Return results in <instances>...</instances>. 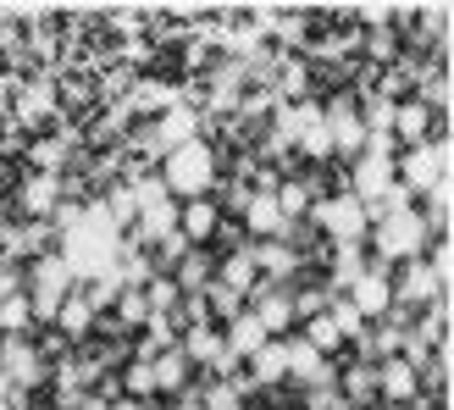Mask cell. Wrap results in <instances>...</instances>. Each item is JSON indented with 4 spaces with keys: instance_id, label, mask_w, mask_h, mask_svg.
I'll return each instance as SVG.
<instances>
[{
    "instance_id": "27",
    "label": "cell",
    "mask_w": 454,
    "mask_h": 410,
    "mask_svg": "<svg viewBox=\"0 0 454 410\" xmlns=\"http://www.w3.org/2000/svg\"><path fill=\"white\" fill-rule=\"evenodd\" d=\"M427 122H433V111H427V100H404L399 111H394V139H404V145H427Z\"/></svg>"
},
{
    "instance_id": "28",
    "label": "cell",
    "mask_w": 454,
    "mask_h": 410,
    "mask_svg": "<svg viewBox=\"0 0 454 410\" xmlns=\"http://www.w3.org/2000/svg\"><path fill=\"white\" fill-rule=\"evenodd\" d=\"M216 283H222V288H233L239 300L261 283V272H255V261H249V249H233V256L222 261V278H216Z\"/></svg>"
},
{
    "instance_id": "4",
    "label": "cell",
    "mask_w": 454,
    "mask_h": 410,
    "mask_svg": "<svg viewBox=\"0 0 454 410\" xmlns=\"http://www.w3.org/2000/svg\"><path fill=\"white\" fill-rule=\"evenodd\" d=\"M310 222L322 227V233L333 244H360L366 239V205H360L355 194H322V200H310Z\"/></svg>"
},
{
    "instance_id": "11",
    "label": "cell",
    "mask_w": 454,
    "mask_h": 410,
    "mask_svg": "<svg viewBox=\"0 0 454 410\" xmlns=\"http://www.w3.org/2000/svg\"><path fill=\"white\" fill-rule=\"evenodd\" d=\"M344 300L366 316V322H377V316H394V288H388V272L382 266H366V278H355L344 288Z\"/></svg>"
},
{
    "instance_id": "20",
    "label": "cell",
    "mask_w": 454,
    "mask_h": 410,
    "mask_svg": "<svg viewBox=\"0 0 454 410\" xmlns=\"http://www.w3.org/2000/svg\"><path fill=\"white\" fill-rule=\"evenodd\" d=\"M122 106H128V111H139V117H161V111H172V106H177V89H172V83H161V78H133Z\"/></svg>"
},
{
    "instance_id": "24",
    "label": "cell",
    "mask_w": 454,
    "mask_h": 410,
    "mask_svg": "<svg viewBox=\"0 0 454 410\" xmlns=\"http://www.w3.org/2000/svg\"><path fill=\"white\" fill-rule=\"evenodd\" d=\"M51 322L61 327V338H89V333H95V322H100V316L89 311V300H83V294H67V300L56 305V316H51Z\"/></svg>"
},
{
    "instance_id": "34",
    "label": "cell",
    "mask_w": 454,
    "mask_h": 410,
    "mask_svg": "<svg viewBox=\"0 0 454 410\" xmlns=\"http://www.w3.org/2000/svg\"><path fill=\"white\" fill-rule=\"evenodd\" d=\"M34 327V316H28V294H6V300H0V333L6 338H22Z\"/></svg>"
},
{
    "instance_id": "16",
    "label": "cell",
    "mask_w": 454,
    "mask_h": 410,
    "mask_svg": "<svg viewBox=\"0 0 454 410\" xmlns=\"http://www.w3.org/2000/svg\"><path fill=\"white\" fill-rule=\"evenodd\" d=\"M244 249H249V261H255L261 283H283V288H288V278H294V266H300V256H294L283 239H261V244H244Z\"/></svg>"
},
{
    "instance_id": "43",
    "label": "cell",
    "mask_w": 454,
    "mask_h": 410,
    "mask_svg": "<svg viewBox=\"0 0 454 410\" xmlns=\"http://www.w3.org/2000/svg\"><path fill=\"white\" fill-rule=\"evenodd\" d=\"M122 394H128V399H150V394H155V377H150L145 360H133V367L122 372Z\"/></svg>"
},
{
    "instance_id": "7",
    "label": "cell",
    "mask_w": 454,
    "mask_h": 410,
    "mask_svg": "<svg viewBox=\"0 0 454 410\" xmlns=\"http://www.w3.org/2000/svg\"><path fill=\"white\" fill-rule=\"evenodd\" d=\"M0 377L12 382V394H28V389H39V382H51V367H44V355L34 344L6 338V344H0Z\"/></svg>"
},
{
    "instance_id": "30",
    "label": "cell",
    "mask_w": 454,
    "mask_h": 410,
    "mask_svg": "<svg viewBox=\"0 0 454 410\" xmlns=\"http://www.w3.org/2000/svg\"><path fill=\"white\" fill-rule=\"evenodd\" d=\"M344 405H377V367L360 360V367L344 372Z\"/></svg>"
},
{
    "instance_id": "42",
    "label": "cell",
    "mask_w": 454,
    "mask_h": 410,
    "mask_svg": "<svg viewBox=\"0 0 454 410\" xmlns=\"http://www.w3.org/2000/svg\"><path fill=\"white\" fill-rule=\"evenodd\" d=\"M294 300V322H310V316H322L327 300H333V288H300V294H288Z\"/></svg>"
},
{
    "instance_id": "3",
    "label": "cell",
    "mask_w": 454,
    "mask_h": 410,
    "mask_svg": "<svg viewBox=\"0 0 454 410\" xmlns=\"http://www.w3.org/2000/svg\"><path fill=\"white\" fill-rule=\"evenodd\" d=\"M22 294H28V316H34V322H51V316H56V305L73 294V272H67V261L56 256V249H44V256L28 261Z\"/></svg>"
},
{
    "instance_id": "14",
    "label": "cell",
    "mask_w": 454,
    "mask_h": 410,
    "mask_svg": "<svg viewBox=\"0 0 454 410\" xmlns=\"http://www.w3.org/2000/svg\"><path fill=\"white\" fill-rule=\"evenodd\" d=\"M388 184H394V155H355V167H349V189H344V194H355L360 205H372Z\"/></svg>"
},
{
    "instance_id": "5",
    "label": "cell",
    "mask_w": 454,
    "mask_h": 410,
    "mask_svg": "<svg viewBox=\"0 0 454 410\" xmlns=\"http://www.w3.org/2000/svg\"><path fill=\"white\" fill-rule=\"evenodd\" d=\"M449 145L438 139V145H416V150H404V155H394V184H404V189H411L416 200L427 194V189H433L438 184V177H449Z\"/></svg>"
},
{
    "instance_id": "18",
    "label": "cell",
    "mask_w": 454,
    "mask_h": 410,
    "mask_svg": "<svg viewBox=\"0 0 454 410\" xmlns=\"http://www.w3.org/2000/svg\"><path fill=\"white\" fill-rule=\"evenodd\" d=\"M17 205L28 211V222H51V211L61 205V177H51V172H34L28 184L17 189Z\"/></svg>"
},
{
    "instance_id": "23",
    "label": "cell",
    "mask_w": 454,
    "mask_h": 410,
    "mask_svg": "<svg viewBox=\"0 0 454 410\" xmlns=\"http://www.w3.org/2000/svg\"><path fill=\"white\" fill-rule=\"evenodd\" d=\"M366 249H360V244H333V256H327V288L333 294H344L355 278H366Z\"/></svg>"
},
{
    "instance_id": "46",
    "label": "cell",
    "mask_w": 454,
    "mask_h": 410,
    "mask_svg": "<svg viewBox=\"0 0 454 410\" xmlns=\"http://www.w3.org/2000/svg\"><path fill=\"white\" fill-rule=\"evenodd\" d=\"M433 106H438V111H443V106H449V78H443V73H438V78H433Z\"/></svg>"
},
{
    "instance_id": "17",
    "label": "cell",
    "mask_w": 454,
    "mask_h": 410,
    "mask_svg": "<svg viewBox=\"0 0 454 410\" xmlns=\"http://www.w3.org/2000/svg\"><path fill=\"white\" fill-rule=\"evenodd\" d=\"M244 377L255 382V389H278V382H288V355H283V338H266V344L244 360Z\"/></svg>"
},
{
    "instance_id": "35",
    "label": "cell",
    "mask_w": 454,
    "mask_h": 410,
    "mask_svg": "<svg viewBox=\"0 0 454 410\" xmlns=\"http://www.w3.org/2000/svg\"><path fill=\"white\" fill-rule=\"evenodd\" d=\"M327 316H333V327L344 333V344H355V338L366 333V316H360V311L344 300V294H333V300H327Z\"/></svg>"
},
{
    "instance_id": "6",
    "label": "cell",
    "mask_w": 454,
    "mask_h": 410,
    "mask_svg": "<svg viewBox=\"0 0 454 410\" xmlns=\"http://www.w3.org/2000/svg\"><path fill=\"white\" fill-rule=\"evenodd\" d=\"M200 117H206V111H194V106L177 100L172 111H161V117L150 122L145 150H150V155H172V150H184L189 139H200Z\"/></svg>"
},
{
    "instance_id": "9",
    "label": "cell",
    "mask_w": 454,
    "mask_h": 410,
    "mask_svg": "<svg viewBox=\"0 0 454 410\" xmlns=\"http://www.w3.org/2000/svg\"><path fill=\"white\" fill-rule=\"evenodd\" d=\"M388 288H394V305H416V311L449 300V288H438L427 256H421V261H404V272H399V278H388Z\"/></svg>"
},
{
    "instance_id": "19",
    "label": "cell",
    "mask_w": 454,
    "mask_h": 410,
    "mask_svg": "<svg viewBox=\"0 0 454 410\" xmlns=\"http://www.w3.org/2000/svg\"><path fill=\"white\" fill-rule=\"evenodd\" d=\"M216 227H222V211H216V200H211V194H206V200H184V205H177V233H184L189 244H206Z\"/></svg>"
},
{
    "instance_id": "10",
    "label": "cell",
    "mask_w": 454,
    "mask_h": 410,
    "mask_svg": "<svg viewBox=\"0 0 454 410\" xmlns=\"http://www.w3.org/2000/svg\"><path fill=\"white\" fill-rule=\"evenodd\" d=\"M283 355H288V377L300 382V389H333L338 382V367L327 355H316L305 338H283Z\"/></svg>"
},
{
    "instance_id": "33",
    "label": "cell",
    "mask_w": 454,
    "mask_h": 410,
    "mask_svg": "<svg viewBox=\"0 0 454 410\" xmlns=\"http://www.w3.org/2000/svg\"><path fill=\"white\" fill-rule=\"evenodd\" d=\"M139 294H145L150 316H172V311H177V300H184V294H177V283H172V278H161V272H155V278H150Z\"/></svg>"
},
{
    "instance_id": "1",
    "label": "cell",
    "mask_w": 454,
    "mask_h": 410,
    "mask_svg": "<svg viewBox=\"0 0 454 410\" xmlns=\"http://www.w3.org/2000/svg\"><path fill=\"white\" fill-rule=\"evenodd\" d=\"M167 184L172 200H206L211 184H216V150L206 139H189L184 150H172L161 155V172H155Z\"/></svg>"
},
{
    "instance_id": "37",
    "label": "cell",
    "mask_w": 454,
    "mask_h": 410,
    "mask_svg": "<svg viewBox=\"0 0 454 410\" xmlns=\"http://www.w3.org/2000/svg\"><path fill=\"white\" fill-rule=\"evenodd\" d=\"M394 111H399L394 95H372L366 111H360V128H366V133H394Z\"/></svg>"
},
{
    "instance_id": "22",
    "label": "cell",
    "mask_w": 454,
    "mask_h": 410,
    "mask_svg": "<svg viewBox=\"0 0 454 410\" xmlns=\"http://www.w3.org/2000/svg\"><path fill=\"white\" fill-rule=\"evenodd\" d=\"M51 111H56V89H51V78L17 83V100H12V117H17V122H44Z\"/></svg>"
},
{
    "instance_id": "32",
    "label": "cell",
    "mask_w": 454,
    "mask_h": 410,
    "mask_svg": "<svg viewBox=\"0 0 454 410\" xmlns=\"http://www.w3.org/2000/svg\"><path fill=\"white\" fill-rule=\"evenodd\" d=\"M399 211H416V194L404 184H388L372 205H366V222H382V217H399Z\"/></svg>"
},
{
    "instance_id": "21",
    "label": "cell",
    "mask_w": 454,
    "mask_h": 410,
    "mask_svg": "<svg viewBox=\"0 0 454 410\" xmlns=\"http://www.w3.org/2000/svg\"><path fill=\"white\" fill-rule=\"evenodd\" d=\"M177 350H184L189 367H211L222 355V327L216 322H194V327H177Z\"/></svg>"
},
{
    "instance_id": "40",
    "label": "cell",
    "mask_w": 454,
    "mask_h": 410,
    "mask_svg": "<svg viewBox=\"0 0 454 410\" xmlns=\"http://www.w3.org/2000/svg\"><path fill=\"white\" fill-rule=\"evenodd\" d=\"M145 322H150L145 294H139V288H122V294H117V327H145Z\"/></svg>"
},
{
    "instance_id": "13",
    "label": "cell",
    "mask_w": 454,
    "mask_h": 410,
    "mask_svg": "<svg viewBox=\"0 0 454 410\" xmlns=\"http://www.w3.org/2000/svg\"><path fill=\"white\" fill-rule=\"evenodd\" d=\"M377 399L382 405H411V399H421V377H416L411 360H399V355L377 360Z\"/></svg>"
},
{
    "instance_id": "39",
    "label": "cell",
    "mask_w": 454,
    "mask_h": 410,
    "mask_svg": "<svg viewBox=\"0 0 454 410\" xmlns=\"http://www.w3.org/2000/svg\"><path fill=\"white\" fill-rule=\"evenodd\" d=\"M200 410H244V394L233 389V382H211L206 377V389H200Z\"/></svg>"
},
{
    "instance_id": "36",
    "label": "cell",
    "mask_w": 454,
    "mask_h": 410,
    "mask_svg": "<svg viewBox=\"0 0 454 410\" xmlns=\"http://www.w3.org/2000/svg\"><path fill=\"white\" fill-rule=\"evenodd\" d=\"M200 300H206V311H211V322H216V316H222V322H233V316L244 311V300H239L233 288H222L216 278H211L206 288H200Z\"/></svg>"
},
{
    "instance_id": "41",
    "label": "cell",
    "mask_w": 454,
    "mask_h": 410,
    "mask_svg": "<svg viewBox=\"0 0 454 410\" xmlns=\"http://www.w3.org/2000/svg\"><path fill=\"white\" fill-rule=\"evenodd\" d=\"M28 162L39 167V172H61V162H67V139H39V145H28Z\"/></svg>"
},
{
    "instance_id": "38",
    "label": "cell",
    "mask_w": 454,
    "mask_h": 410,
    "mask_svg": "<svg viewBox=\"0 0 454 410\" xmlns=\"http://www.w3.org/2000/svg\"><path fill=\"white\" fill-rule=\"evenodd\" d=\"M271 200H278L283 222H294V217L310 211V184H278V189H271Z\"/></svg>"
},
{
    "instance_id": "29",
    "label": "cell",
    "mask_w": 454,
    "mask_h": 410,
    "mask_svg": "<svg viewBox=\"0 0 454 410\" xmlns=\"http://www.w3.org/2000/svg\"><path fill=\"white\" fill-rule=\"evenodd\" d=\"M172 283H177V294H200L211 283V261H206V249H189L184 261L172 266Z\"/></svg>"
},
{
    "instance_id": "15",
    "label": "cell",
    "mask_w": 454,
    "mask_h": 410,
    "mask_svg": "<svg viewBox=\"0 0 454 410\" xmlns=\"http://www.w3.org/2000/svg\"><path fill=\"white\" fill-rule=\"evenodd\" d=\"M239 217H244V227H249L255 239H283V233H288V222H283V211H278V200H271V189H249L244 205H239Z\"/></svg>"
},
{
    "instance_id": "26",
    "label": "cell",
    "mask_w": 454,
    "mask_h": 410,
    "mask_svg": "<svg viewBox=\"0 0 454 410\" xmlns=\"http://www.w3.org/2000/svg\"><path fill=\"white\" fill-rule=\"evenodd\" d=\"M150 377H155V394H184L189 389V360L184 350H167L150 360Z\"/></svg>"
},
{
    "instance_id": "44",
    "label": "cell",
    "mask_w": 454,
    "mask_h": 410,
    "mask_svg": "<svg viewBox=\"0 0 454 410\" xmlns=\"http://www.w3.org/2000/svg\"><path fill=\"white\" fill-rule=\"evenodd\" d=\"M294 145H300V150L310 155V162H333V139H327V117H322V122H316V128L305 133V139H294Z\"/></svg>"
},
{
    "instance_id": "25",
    "label": "cell",
    "mask_w": 454,
    "mask_h": 410,
    "mask_svg": "<svg viewBox=\"0 0 454 410\" xmlns=\"http://www.w3.org/2000/svg\"><path fill=\"white\" fill-rule=\"evenodd\" d=\"M222 344L233 350L239 360H249V355H255V350L266 344V327H261V322H255V316H249V311H239L233 322H227V333H222Z\"/></svg>"
},
{
    "instance_id": "8",
    "label": "cell",
    "mask_w": 454,
    "mask_h": 410,
    "mask_svg": "<svg viewBox=\"0 0 454 410\" xmlns=\"http://www.w3.org/2000/svg\"><path fill=\"white\" fill-rule=\"evenodd\" d=\"M244 311L266 327V338L294 333V300H288L283 283H255V288H249V305H244Z\"/></svg>"
},
{
    "instance_id": "31",
    "label": "cell",
    "mask_w": 454,
    "mask_h": 410,
    "mask_svg": "<svg viewBox=\"0 0 454 410\" xmlns=\"http://www.w3.org/2000/svg\"><path fill=\"white\" fill-rule=\"evenodd\" d=\"M300 338H305V344H310L316 355H327V360H333L338 350H344V333L333 327V316H327V311H322V316H310V322H305V333H300Z\"/></svg>"
},
{
    "instance_id": "12",
    "label": "cell",
    "mask_w": 454,
    "mask_h": 410,
    "mask_svg": "<svg viewBox=\"0 0 454 410\" xmlns=\"http://www.w3.org/2000/svg\"><path fill=\"white\" fill-rule=\"evenodd\" d=\"M322 117H327V139H333V155H360V145H366V128H360V111L355 100H333L322 106Z\"/></svg>"
},
{
    "instance_id": "45",
    "label": "cell",
    "mask_w": 454,
    "mask_h": 410,
    "mask_svg": "<svg viewBox=\"0 0 454 410\" xmlns=\"http://www.w3.org/2000/svg\"><path fill=\"white\" fill-rule=\"evenodd\" d=\"M427 266H433L438 288H449V272H454V249H449V239H438V244H433V261H427Z\"/></svg>"
},
{
    "instance_id": "47",
    "label": "cell",
    "mask_w": 454,
    "mask_h": 410,
    "mask_svg": "<svg viewBox=\"0 0 454 410\" xmlns=\"http://www.w3.org/2000/svg\"><path fill=\"white\" fill-rule=\"evenodd\" d=\"M106 410H145V399H128V394H122V399H111Z\"/></svg>"
},
{
    "instance_id": "2",
    "label": "cell",
    "mask_w": 454,
    "mask_h": 410,
    "mask_svg": "<svg viewBox=\"0 0 454 410\" xmlns=\"http://www.w3.org/2000/svg\"><path fill=\"white\" fill-rule=\"evenodd\" d=\"M372 233V249H377V261L372 266H404V261H421L427 256V222L421 211H399V217H382L366 227Z\"/></svg>"
}]
</instances>
